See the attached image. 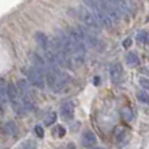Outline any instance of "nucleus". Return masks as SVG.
Listing matches in <instances>:
<instances>
[{
    "instance_id": "1",
    "label": "nucleus",
    "mask_w": 149,
    "mask_h": 149,
    "mask_svg": "<svg viewBox=\"0 0 149 149\" xmlns=\"http://www.w3.org/2000/svg\"><path fill=\"white\" fill-rule=\"evenodd\" d=\"M45 81H46L47 86L52 90V92H62L65 89L70 77L67 73L62 72L58 67L55 65H47V68L43 71Z\"/></svg>"
},
{
    "instance_id": "2",
    "label": "nucleus",
    "mask_w": 149,
    "mask_h": 149,
    "mask_svg": "<svg viewBox=\"0 0 149 149\" xmlns=\"http://www.w3.org/2000/svg\"><path fill=\"white\" fill-rule=\"evenodd\" d=\"M79 15L81 21L85 24L88 29H92V30H101L103 28V24L100 21V18L89 9V8H80Z\"/></svg>"
},
{
    "instance_id": "3",
    "label": "nucleus",
    "mask_w": 149,
    "mask_h": 149,
    "mask_svg": "<svg viewBox=\"0 0 149 149\" xmlns=\"http://www.w3.org/2000/svg\"><path fill=\"white\" fill-rule=\"evenodd\" d=\"M7 98L9 100V102L12 103L13 110H15L17 114L22 115V114L25 113V109H24L22 102H21L20 92L16 89V86L12 84V82H9V84L7 85Z\"/></svg>"
},
{
    "instance_id": "4",
    "label": "nucleus",
    "mask_w": 149,
    "mask_h": 149,
    "mask_svg": "<svg viewBox=\"0 0 149 149\" xmlns=\"http://www.w3.org/2000/svg\"><path fill=\"white\" fill-rule=\"evenodd\" d=\"M26 73V79L30 82L33 86L38 88V89H43L45 85H46V81H45V76L42 73V71L37 67H30L25 71Z\"/></svg>"
},
{
    "instance_id": "5",
    "label": "nucleus",
    "mask_w": 149,
    "mask_h": 149,
    "mask_svg": "<svg viewBox=\"0 0 149 149\" xmlns=\"http://www.w3.org/2000/svg\"><path fill=\"white\" fill-rule=\"evenodd\" d=\"M77 31V34L80 36V38L82 39L84 45L86 46V49H95L98 50L101 46V41L95 37V34H93L92 31H89L88 29H82V28H74Z\"/></svg>"
},
{
    "instance_id": "6",
    "label": "nucleus",
    "mask_w": 149,
    "mask_h": 149,
    "mask_svg": "<svg viewBox=\"0 0 149 149\" xmlns=\"http://www.w3.org/2000/svg\"><path fill=\"white\" fill-rule=\"evenodd\" d=\"M107 1L120 13L122 17H124V16H131V15H134V12H135L134 4H132L131 0H107Z\"/></svg>"
},
{
    "instance_id": "7",
    "label": "nucleus",
    "mask_w": 149,
    "mask_h": 149,
    "mask_svg": "<svg viewBox=\"0 0 149 149\" xmlns=\"http://www.w3.org/2000/svg\"><path fill=\"white\" fill-rule=\"evenodd\" d=\"M60 116L64 120H72L74 118V106L71 101H65L60 106Z\"/></svg>"
},
{
    "instance_id": "8",
    "label": "nucleus",
    "mask_w": 149,
    "mask_h": 149,
    "mask_svg": "<svg viewBox=\"0 0 149 149\" xmlns=\"http://www.w3.org/2000/svg\"><path fill=\"white\" fill-rule=\"evenodd\" d=\"M109 73H110V79L114 84H119L122 81V79H123V68L119 64H116V63L110 65Z\"/></svg>"
},
{
    "instance_id": "9",
    "label": "nucleus",
    "mask_w": 149,
    "mask_h": 149,
    "mask_svg": "<svg viewBox=\"0 0 149 149\" xmlns=\"http://www.w3.org/2000/svg\"><path fill=\"white\" fill-rule=\"evenodd\" d=\"M36 41H37V43L39 45V47H41V49H43L45 51L50 49V39H49V37H47L45 33H42V31L36 33Z\"/></svg>"
},
{
    "instance_id": "10",
    "label": "nucleus",
    "mask_w": 149,
    "mask_h": 149,
    "mask_svg": "<svg viewBox=\"0 0 149 149\" xmlns=\"http://www.w3.org/2000/svg\"><path fill=\"white\" fill-rule=\"evenodd\" d=\"M82 145L84 147H93L97 143V137L92 131H85L82 134Z\"/></svg>"
},
{
    "instance_id": "11",
    "label": "nucleus",
    "mask_w": 149,
    "mask_h": 149,
    "mask_svg": "<svg viewBox=\"0 0 149 149\" xmlns=\"http://www.w3.org/2000/svg\"><path fill=\"white\" fill-rule=\"evenodd\" d=\"M18 92H20V95L31 97L30 82H26V80H20V81H18Z\"/></svg>"
},
{
    "instance_id": "12",
    "label": "nucleus",
    "mask_w": 149,
    "mask_h": 149,
    "mask_svg": "<svg viewBox=\"0 0 149 149\" xmlns=\"http://www.w3.org/2000/svg\"><path fill=\"white\" fill-rule=\"evenodd\" d=\"M4 134L9 135V136H16L18 134V130H17V126H16L13 122H7L4 124Z\"/></svg>"
},
{
    "instance_id": "13",
    "label": "nucleus",
    "mask_w": 149,
    "mask_h": 149,
    "mask_svg": "<svg viewBox=\"0 0 149 149\" xmlns=\"http://www.w3.org/2000/svg\"><path fill=\"white\" fill-rule=\"evenodd\" d=\"M126 62L130 67H136V65H139L140 60L135 52H128V54L126 55Z\"/></svg>"
},
{
    "instance_id": "14",
    "label": "nucleus",
    "mask_w": 149,
    "mask_h": 149,
    "mask_svg": "<svg viewBox=\"0 0 149 149\" xmlns=\"http://www.w3.org/2000/svg\"><path fill=\"white\" fill-rule=\"evenodd\" d=\"M136 38L140 43L143 45H149V31L148 30H140L137 31Z\"/></svg>"
},
{
    "instance_id": "15",
    "label": "nucleus",
    "mask_w": 149,
    "mask_h": 149,
    "mask_svg": "<svg viewBox=\"0 0 149 149\" xmlns=\"http://www.w3.org/2000/svg\"><path fill=\"white\" fill-rule=\"evenodd\" d=\"M137 100L143 103H148L149 102V90L144 89L141 92H139L137 93Z\"/></svg>"
},
{
    "instance_id": "16",
    "label": "nucleus",
    "mask_w": 149,
    "mask_h": 149,
    "mask_svg": "<svg viewBox=\"0 0 149 149\" xmlns=\"http://www.w3.org/2000/svg\"><path fill=\"white\" fill-rule=\"evenodd\" d=\"M0 94L1 97H7V86H5V81L3 79H0Z\"/></svg>"
},
{
    "instance_id": "17",
    "label": "nucleus",
    "mask_w": 149,
    "mask_h": 149,
    "mask_svg": "<svg viewBox=\"0 0 149 149\" xmlns=\"http://www.w3.org/2000/svg\"><path fill=\"white\" fill-rule=\"evenodd\" d=\"M122 114H123V116H124V119H126V120H132V118H134V115H132L131 110H130V109H127V107L123 109Z\"/></svg>"
},
{
    "instance_id": "18",
    "label": "nucleus",
    "mask_w": 149,
    "mask_h": 149,
    "mask_svg": "<svg viewBox=\"0 0 149 149\" xmlns=\"http://www.w3.org/2000/svg\"><path fill=\"white\" fill-rule=\"evenodd\" d=\"M55 120H56V114H55V113H51L49 116H47L46 120H45V123H46L47 126H50V124H52Z\"/></svg>"
},
{
    "instance_id": "19",
    "label": "nucleus",
    "mask_w": 149,
    "mask_h": 149,
    "mask_svg": "<svg viewBox=\"0 0 149 149\" xmlns=\"http://www.w3.org/2000/svg\"><path fill=\"white\" fill-rule=\"evenodd\" d=\"M34 132H36V135L39 137V139H42V137L45 136V132H43V128H42L41 126H36L34 127Z\"/></svg>"
},
{
    "instance_id": "20",
    "label": "nucleus",
    "mask_w": 149,
    "mask_h": 149,
    "mask_svg": "<svg viewBox=\"0 0 149 149\" xmlns=\"http://www.w3.org/2000/svg\"><path fill=\"white\" fill-rule=\"evenodd\" d=\"M55 135H58V136H64V134H65V131H64V128H63L62 126H58V127H55Z\"/></svg>"
},
{
    "instance_id": "21",
    "label": "nucleus",
    "mask_w": 149,
    "mask_h": 149,
    "mask_svg": "<svg viewBox=\"0 0 149 149\" xmlns=\"http://www.w3.org/2000/svg\"><path fill=\"white\" fill-rule=\"evenodd\" d=\"M140 84H141V86L144 88V89L149 90V80H147V79H141V80H140Z\"/></svg>"
},
{
    "instance_id": "22",
    "label": "nucleus",
    "mask_w": 149,
    "mask_h": 149,
    "mask_svg": "<svg viewBox=\"0 0 149 149\" xmlns=\"http://www.w3.org/2000/svg\"><path fill=\"white\" fill-rule=\"evenodd\" d=\"M4 98L1 97V94H0V114H3V111H4Z\"/></svg>"
},
{
    "instance_id": "23",
    "label": "nucleus",
    "mask_w": 149,
    "mask_h": 149,
    "mask_svg": "<svg viewBox=\"0 0 149 149\" xmlns=\"http://www.w3.org/2000/svg\"><path fill=\"white\" fill-rule=\"evenodd\" d=\"M131 43H132L131 38H127V39H126V41H124V42H123V46H124V47H130V45H131Z\"/></svg>"
},
{
    "instance_id": "24",
    "label": "nucleus",
    "mask_w": 149,
    "mask_h": 149,
    "mask_svg": "<svg viewBox=\"0 0 149 149\" xmlns=\"http://www.w3.org/2000/svg\"><path fill=\"white\" fill-rule=\"evenodd\" d=\"M100 82H101V79H100V77H95V79H94V84H95V85H98Z\"/></svg>"
}]
</instances>
